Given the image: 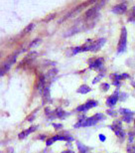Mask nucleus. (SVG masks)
I'll return each mask as SVG.
<instances>
[{
  "instance_id": "32",
  "label": "nucleus",
  "mask_w": 135,
  "mask_h": 153,
  "mask_svg": "<svg viewBox=\"0 0 135 153\" xmlns=\"http://www.w3.org/2000/svg\"><path fill=\"white\" fill-rule=\"evenodd\" d=\"M134 135H135V133H134V132H129V142H130V143L133 141Z\"/></svg>"
},
{
  "instance_id": "26",
  "label": "nucleus",
  "mask_w": 135,
  "mask_h": 153,
  "mask_svg": "<svg viewBox=\"0 0 135 153\" xmlns=\"http://www.w3.org/2000/svg\"><path fill=\"white\" fill-rule=\"evenodd\" d=\"M133 115H125V116H122V121H124V122H130V121H132V117Z\"/></svg>"
},
{
  "instance_id": "28",
  "label": "nucleus",
  "mask_w": 135,
  "mask_h": 153,
  "mask_svg": "<svg viewBox=\"0 0 135 153\" xmlns=\"http://www.w3.org/2000/svg\"><path fill=\"white\" fill-rule=\"evenodd\" d=\"M79 52H82V46H79V47H76L73 49V52H72V55H76L79 53Z\"/></svg>"
},
{
  "instance_id": "4",
  "label": "nucleus",
  "mask_w": 135,
  "mask_h": 153,
  "mask_svg": "<svg viewBox=\"0 0 135 153\" xmlns=\"http://www.w3.org/2000/svg\"><path fill=\"white\" fill-rule=\"evenodd\" d=\"M110 128H111L113 132L115 133V135L117 136L119 139H121V141H122L124 138V136H125V132H124L123 128H122V126H121V121H119V120L114 121L111 126H110Z\"/></svg>"
},
{
  "instance_id": "2",
  "label": "nucleus",
  "mask_w": 135,
  "mask_h": 153,
  "mask_svg": "<svg viewBox=\"0 0 135 153\" xmlns=\"http://www.w3.org/2000/svg\"><path fill=\"white\" fill-rule=\"evenodd\" d=\"M105 119V115L102 114H96L94 115L90 116V118H87L85 121L84 122L82 126H93V125H96L97 122H99L101 120H104Z\"/></svg>"
},
{
  "instance_id": "37",
  "label": "nucleus",
  "mask_w": 135,
  "mask_h": 153,
  "mask_svg": "<svg viewBox=\"0 0 135 153\" xmlns=\"http://www.w3.org/2000/svg\"><path fill=\"white\" fill-rule=\"evenodd\" d=\"M134 126H135V119H134Z\"/></svg>"
},
{
  "instance_id": "30",
  "label": "nucleus",
  "mask_w": 135,
  "mask_h": 153,
  "mask_svg": "<svg viewBox=\"0 0 135 153\" xmlns=\"http://www.w3.org/2000/svg\"><path fill=\"white\" fill-rule=\"evenodd\" d=\"M127 152H128V153H135V146L128 145V147H127Z\"/></svg>"
},
{
  "instance_id": "12",
  "label": "nucleus",
  "mask_w": 135,
  "mask_h": 153,
  "mask_svg": "<svg viewBox=\"0 0 135 153\" xmlns=\"http://www.w3.org/2000/svg\"><path fill=\"white\" fill-rule=\"evenodd\" d=\"M54 112H55V116H56V117H58V118H60V119L66 118L67 116L70 114L69 112H67V111H64V109H63L62 108H56V109L54 111Z\"/></svg>"
},
{
  "instance_id": "27",
  "label": "nucleus",
  "mask_w": 135,
  "mask_h": 153,
  "mask_svg": "<svg viewBox=\"0 0 135 153\" xmlns=\"http://www.w3.org/2000/svg\"><path fill=\"white\" fill-rule=\"evenodd\" d=\"M106 114H109L110 116H113V117H115V116L117 115V112H116L115 111H112V109H107Z\"/></svg>"
},
{
  "instance_id": "5",
  "label": "nucleus",
  "mask_w": 135,
  "mask_h": 153,
  "mask_svg": "<svg viewBox=\"0 0 135 153\" xmlns=\"http://www.w3.org/2000/svg\"><path fill=\"white\" fill-rule=\"evenodd\" d=\"M103 3H105L104 1H101L99 3H97V5L96 6H93V7H90V9H88L87 11H85V18H87V19H91V18H94L96 16V13H97V11H99V9L101 5L103 4Z\"/></svg>"
},
{
  "instance_id": "23",
  "label": "nucleus",
  "mask_w": 135,
  "mask_h": 153,
  "mask_svg": "<svg viewBox=\"0 0 135 153\" xmlns=\"http://www.w3.org/2000/svg\"><path fill=\"white\" fill-rule=\"evenodd\" d=\"M41 42H42V40H41V39H40V38H37V39L34 40V41H32V42H31V44L29 45V48L36 47V46H38Z\"/></svg>"
},
{
  "instance_id": "14",
  "label": "nucleus",
  "mask_w": 135,
  "mask_h": 153,
  "mask_svg": "<svg viewBox=\"0 0 135 153\" xmlns=\"http://www.w3.org/2000/svg\"><path fill=\"white\" fill-rule=\"evenodd\" d=\"M129 78H130L129 74H126V73L121 74V75H118V74L110 75V79H113V81H118V82H120L121 79H129Z\"/></svg>"
},
{
  "instance_id": "29",
  "label": "nucleus",
  "mask_w": 135,
  "mask_h": 153,
  "mask_svg": "<svg viewBox=\"0 0 135 153\" xmlns=\"http://www.w3.org/2000/svg\"><path fill=\"white\" fill-rule=\"evenodd\" d=\"M37 111H38V108H37L36 111H34V112H32V114H31V115H30L29 117H27V120H28V121H33V119L35 118V114H36Z\"/></svg>"
},
{
  "instance_id": "3",
  "label": "nucleus",
  "mask_w": 135,
  "mask_h": 153,
  "mask_svg": "<svg viewBox=\"0 0 135 153\" xmlns=\"http://www.w3.org/2000/svg\"><path fill=\"white\" fill-rule=\"evenodd\" d=\"M88 65H90V69L101 71L102 69H104V59L103 58H91L88 60Z\"/></svg>"
},
{
  "instance_id": "7",
  "label": "nucleus",
  "mask_w": 135,
  "mask_h": 153,
  "mask_svg": "<svg viewBox=\"0 0 135 153\" xmlns=\"http://www.w3.org/2000/svg\"><path fill=\"white\" fill-rule=\"evenodd\" d=\"M57 140H63V141H73V138L72 136H66V135H55L53 137H51V138H49L47 141H46V144L47 146H50L52 145L55 141H57Z\"/></svg>"
},
{
  "instance_id": "11",
  "label": "nucleus",
  "mask_w": 135,
  "mask_h": 153,
  "mask_svg": "<svg viewBox=\"0 0 135 153\" xmlns=\"http://www.w3.org/2000/svg\"><path fill=\"white\" fill-rule=\"evenodd\" d=\"M20 52H16V53L10 55V56H8L7 58L5 59V61L3 62V64H5V65H7L9 67H11L13 64L16 62V59H17V56L19 55Z\"/></svg>"
},
{
  "instance_id": "16",
  "label": "nucleus",
  "mask_w": 135,
  "mask_h": 153,
  "mask_svg": "<svg viewBox=\"0 0 135 153\" xmlns=\"http://www.w3.org/2000/svg\"><path fill=\"white\" fill-rule=\"evenodd\" d=\"M91 91V88L88 87L87 85H82L81 87H79L78 90H76V93L78 94H85L88 93H90Z\"/></svg>"
},
{
  "instance_id": "21",
  "label": "nucleus",
  "mask_w": 135,
  "mask_h": 153,
  "mask_svg": "<svg viewBox=\"0 0 135 153\" xmlns=\"http://www.w3.org/2000/svg\"><path fill=\"white\" fill-rule=\"evenodd\" d=\"M119 112L122 114V116H125V115H133L134 112L129 111V109H126V108H120L119 109Z\"/></svg>"
},
{
  "instance_id": "24",
  "label": "nucleus",
  "mask_w": 135,
  "mask_h": 153,
  "mask_svg": "<svg viewBox=\"0 0 135 153\" xmlns=\"http://www.w3.org/2000/svg\"><path fill=\"white\" fill-rule=\"evenodd\" d=\"M55 17H56V13H51V14H49L47 17H45L43 21H44V22H49V21L53 20Z\"/></svg>"
},
{
  "instance_id": "25",
  "label": "nucleus",
  "mask_w": 135,
  "mask_h": 153,
  "mask_svg": "<svg viewBox=\"0 0 135 153\" xmlns=\"http://www.w3.org/2000/svg\"><path fill=\"white\" fill-rule=\"evenodd\" d=\"M109 88H110V85L108 84H106V82H103V84H101L100 85V90L102 91H107L109 90Z\"/></svg>"
},
{
  "instance_id": "9",
  "label": "nucleus",
  "mask_w": 135,
  "mask_h": 153,
  "mask_svg": "<svg viewBox=\"0 0 135 153\" xmlns=\"http://www.w3.org/2000/svg\"><path fill=\"white\" fill-rule=\"evenodd\" d=\"M105 42H106V40L104 38H100L99 40H96V41H94L93 43H91L90 44V52H97L102 48V46L105 44Z\"/></svg>"
},
{
  "instance_id": "1",
  "label": "nucleus",
  "mask_w": 135,
  "mask_h": 153,
  "mask_svg": "<svg viewBox=\"0 0 135 153\" xmlns=\"http://www.w3.org/2000/svg\"><path fill=\"white\" fill-rule=\"evenodd\" d=\"M126 42H127V30L125 27H122L117 45V53H123L126 50Z\"/></svg>"
},
{
  "instance_id": "31",
  "label": "nucleus",
  "mask_w": 135,
  "mask_h": 153,
  "mask_svg": "<svg viewBox=\"0 0 135 153\" xmlns=\"http://www.w3.org/2000/svg\"><path fill=\"white\" fill-rule=\"evenodd\" d=\"M52 125L54 126V128L56 130H59L61 128H63V124H57V123H52Z\"/></svg>"
},
{
  "instance_id": "34",
  "label": "nucleus",
  "mask_w": 135,
  "mask_h": 153,
  "mask_svg": "<svg viewBox=\"0 0 135 153\" xmlns=\"http://www.w3.org/2000/svg\"><path fill=\"white\" fill-rule=\"evenodd\" d=\"M99 139L101 141H105V136H104L103 134H99Z\"/></svg>"
},
{
  "instance_id": "22",
  "label": "nucleus",
  "mask_w": 135,
  "mask_h": 153,
  "mask_svg": "<svg viewBox=\"0 0 135 153\" xmlns=\"http://www.w3.org/2000/svg\"><path fill=\"white\" fill-rule=\"evenodd\" d=\"M34 27H35V24H34V23H30L29 25L27 26L25 29L23 30L22 34H28V33H29L30 31H32V30L34 29Z\"/></svg>"
},
{
  "instance_id": "33",
  "label": "nucleus",
  "mask_w": 135,
  "mask_h": 153,
  "mask_svg": "<svg viewBox=\"0 0 135 153\" xmlns=\"http://www.w3.org/2000/svg\"><path fill=\"white\" fill-rule=\"evenodd\" d=\"M113 85H115V87H117V88L121 85V82H118V81H113Z\"/></svg>"
},
{
  "instance_id": "19",
  "label": "nucleus",
  "mask_w": 135,
  "mask_h": 153,
  "mask_svg": "<svg viewBox=\"0 0 135 153\" xmlns=\"http://www.w3.org/2000/svg\"><path fill=\"white\" fill-rule=\"evenodd\" d=\"M57 74H58V70L53 68V69H51L50 71H48V73L45 75V76H46V79H52V78H54Z\"/></svg>"
},
{
  "instance_id": "17",
  "label": "nucleus",
  "mask_w": 135,
  "mask_h": 153,
  "mask_svg": "<svg viewBox=\"0 0 135 153\" xmlns=\"http://www.w3.org/2000/svg\"><path fill=\"white\" fill-rule=\"evenodd\" d=\"M76 145H78V149H79V153H88V151L90 150L88 147L85 146L84 144H82L79 141H76Z\"/></svg>"
},
{
  "instance_id": "15",
  "label": "nucleus",
  "mask_w": 135,
  "mask_h": 153,
  "mask_svg": "<svg viewBox=\"0 0 135 153\" xmlns=\"http://www.w3.org/2000/svg\"><path fill=\"white\" fill-rule=\"evenodd\" d=\"M42 97H43V100H44V103L47 102H50V99H51V94H50V88H49L48 85H46V88L43 90L42 91Z\"/></svg>"
},
{
  "instance_id": "20",
  "label": "nucleus",
  "mask_w": 135,
  "mask_h": 153,
  "mask_svg": "<svg viewBox=\"0 0 135 153\" xmlns=\"http://www.w3.org/2000/svg\"><path fill=\"white\" fill-rule=\"evenodd\" d=\"M9 69H10V67L5 65V64H2L1 65V70H0V76H4L6 73L9 71Z\"/></svg>"
},
{
  "instance_id": "18",
  "label": "nucleus",
  "mask_w": 135,
  "mask_h": 153,
  "mask_svg": "<svg viewBox=\"0 0 135 153\" xmlns=\"http://www.w3.org/2000/svg\"><path fill=\"white\" fill-rule=\"evenodd\" d=\"M105 71H106L105 69H102L101 71H99V74L97 75V76H96V78L93 79V85H94V84H96L97 82H99L100 79L103 78V76H104V73H105Z\"/></svg>"
},
{
  "instance_id": "35",
  "label": "nucleus",
  "mask_w": 135,
  "mask_h": 153,
  "mask_svg": "<svg viewBox=\"0 0 135 153\" xmlns=\"http://www.w3.org/2000/svg\"><path fill=\"white\" fill-rule=\"evenodd\" d=\"M62 153H75V151L70 150V149H68V150H66V151H63Z\"/></svg>"
},
{
  "instance_id": "8",
  "label": "nucleus",
  "mask_w": 135,
  "mask_h": 153,
  "mask_svg": "<svg viewBox=\"0 0 135 153\" xmlns=\"http://www.w3.org/2000/svg\"><path fill=\"white\" fill-rule=\"evenodd\" d=\"M118 99H119V90L117 88V90L106 100V105L110 108H113V106L116 105V102H117Z\"/></svg>"
},
{
  "instance_id": "6",
  "label": "nucleus",
  "mask_w": 135,
  "mask_h": 153,
  "mask_svg": "<svg viewBox=\"0 0 135 153\" xmlns=\"http://www.w3.org/2000/svg\"><path fill=\"white\" fill-rule=\"evenodd\" d=\"M96 105H97V102H96V100H88L87 102L84 103V105L78 106V108H76V111H87L88 109L96 108Z\"/></svg>"
},
{
  "instance_id": "36",
  "label": "nucleus",
  "mask_w": 135,
  "mask_h": 153,
  "mask_svg": "<svg viewBox=\"0 0 135 153\" xmlns=\"http://www.w3.org/2000/svg\"><path fill=\"white\" fill-rule=\"evenodd\" d=\"M132 85H133V87L135 88V84H134V82H133V84H132Z\"/></svg>"
},
{
  "instance_id": "13",
  "label": "nucleus",
  "mask_w": 135,
  "mask_h": 153,
  "mask_svg": "<svg viewBox=\"0 0 135 153\" xmlns=\"http://www.w3.org/2000/svg\"><path fill=\"white\" fill-rule=\"evenodd\" d=\"M37 129V126L36 125H32V126H30L28 129H26V130H24V131H22L21 133H19V135H18V137H19L20 139H23V138H25V137L27 136V135H29L30 133H32V132H34Z\"/></svg>"
},
{
  "instance_id": "10",
  "label": "nucleus",
  "mask_w": 135,
  "mask_h": 153,
  "mask_svg": "<svg viewBox=\"0 0 135 153\" xmlns=\"http://www.w3.org/2000/svg\"><path fill=\"white\" fill-rule=\"evenodd\" d=\"M127 11V5L126 2H122L119 4H116L114 7L112 8V12L115 14H123Z\"/></svg>"
}]
</instances>
